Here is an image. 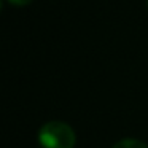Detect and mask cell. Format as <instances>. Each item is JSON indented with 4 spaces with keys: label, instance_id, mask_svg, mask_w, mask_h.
<instances>
[{
    "label": "cell",
    "instance_id": "obj_5",
    "mask_svg": "<svg viewBox=\"0 0 148 148\" xmlns=\"http://www.w3.org/2000/svg\"><path fill=\"white\" fill-rule=\"evenodd\" d=\"M147 3H148V0H147Z\"/></svg>",
    "mask_w": 148,
    "mask_h": 148
},
{
    "label": "cell",
    "instance_id": "obj_1",
    "mask_svg": "<svg viewBox=\"0 0 148 148\" xmlns=\"http://www.w3.org/2000/svg\"><path fill=\"white\" fill-rule=\"evenodd\" d=\"M38 142L43 148H73L77 135L67 123L48 121L40 129Z\"/></svg>",
    "mask_w": 148,
    "mask_h": 148
},
{
    "label": "cell",
    "instance_id": "obj_3",
    "mask_svg": "<svg viewBox=\"0 0 148 148\" xmlns=\"http://www.w3.org/2000/svg\"><path fill=\"white\" fill-rule=\"evenodd\" d=\"M11 5H16V7H24V5H29L32 0H8Z\"/></svg>",
    "mask_w": 148,
    "mask_h": 148
},
{
    "label": "cell",
    "instance_id": "obj_2",
    "mask_svg": "<svg viewBox=\"0 0 148 148\" xmlns=\"http://www.w3.org/2000/svg\"><path fill=\"white\" fill-rule=\"evenodd\" d=\"M113 148H148L143 142L135 140V138H124V140H119L118 143L113 145Z\"/></svg>",
    "mask_w": 148,
    "mask_h": 148
},
{
    "label": "cell",
    "instance_id": "obj_4",
    "mask_svg": "<svg viewBox=\"0 0 148 148\" xmlns=\"http://www.w3.org/2000/svg\"><path fill=\"white\" fill-rule=\"evenodd\" d=\"M0 8H2V0H0Z\"/></svg>",
    "mask_w": 148,
    "mask_h": 148
}]
</instances>
